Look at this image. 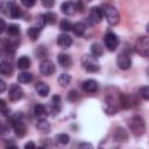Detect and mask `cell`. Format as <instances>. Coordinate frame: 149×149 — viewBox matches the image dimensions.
<instances>
[{
    "label": "cell",
    "mask_w": 149,
    "mask_h": 149,
    "mask_svg": "<svg viewBox=\"0 0 149 149\" xmlns=\"http://www.w3.org/2000/svg\"><path fill=\"white\" fill-rule=\"evenodd\" d=\"M128 127H129L130 133L136 137H140L146 133V122L143 118L140 115L132 116L128 121Z\"/></svg>",
    "instance_id": "6da1fadb"
},
{
    "label": "cell",
    "mask_w": 149,
    "mask_h": 149,
    "mask_svg": "<svg viewBox=\"0 0 149 149\" xmlns=\"http://www.w3.org/2000/svg\"><path fill=\"white\" fill-rule=\"evenodd\" d=\"M102 12H104V16L106 17V21L109 26H116L120 21V14L118 12V9L109 3H104L101 6Z\"/></svg>",
    "instance_id": "7a4b0ae2"
},
{
    "label": "cell",
    "mask_w": 149,
    "mask_h": 149,
    "mask_svg": "<svg viewBox=\"0 0 149 149\" xmlns=\"http://www.w3.org/2000/svg\"><path fill=\"white\" fill-rule=\"evenodd\" d=\"M80 62H81L83 68L88 72H98L100 70V64H99L98 58L92 55H87V54L83 55Z\"/></svg>",
    "instance_id": "3957f363"
},
{
    "label": "cell",
    "mask_w": 149,
    "mask_h": 149,
    "mask_svg": "<svg viewBox=\"0 0 149 149\" xmlns=\"http://www.w3.org/2000/svg\"><path fill=\"white\" fill-rule=\"evenodd\" d=\"M135 51L142 57H149V37L141 36L135 42Z\"/></svg>",
    "instance_id": "277c9868"
},
{
    "label": "cell",
    "mask_w": 149,
    "mask_h": 149,
    "mask_svg": "<svg viewBox=\"0 0 149 149\" xmlns=\"http://www.w3.org/2000/svg\"><path fill=\"white\" fill-rule=\"evenodd\" d=\"M120 101L116 100L114 97L112 95H107L105 99V106H104V111L106 112V114L108 115H114L118 113L119 108H120Z\"/></svg>",
    "instance_id": "5b68a950"
},
{
    "label": "cell",
    "mask_w": 149,
    "mask_h": 149,
    "mask_svg": "<svg viewBox=\"0 0 149 149\" xmlns=\"http://www.w3.org/2000/svg\"><path fill=\"white\" fill-rule=\"evenodd\" d=\"M104 43H105V47L109 50V51H115L119 47V37L113 31H107L104 36Z\"/></svg>",
    "instance_id": "8992f818"
},
{
    "label": "cell",
    "mask_w": 149,
    "mask_h": 149,
    "mask_svg": "<svg viewBox=\"0 0 149 149\" xmlns=\"http://www.w3.org/2000/svg\"><path fill=\"white\" fill-rule=\"evenodd\" d=\"M19 41L16 40V37H9L7 40H3L2 41V50L5 54L9 55L10 57H13V55L15 54V50L16 48L19 47Z\"/></svg>",
    "instance_id": "52a82bcc"
},
{
    "label": "cell",
    "mask_w": 149,
    "mask_h": 149,
    "mask_svg": "<svg viewBox=\"0 0 149 149\" xmlns=\"http://www.w3.org/2000/svg\"><path fill=\"white\" fill-rule=\"evenodd\" d=\"M102 17H104V12H102V8L101 7H98V6H94L90 9V13H88V21L93 24H98L102 21Z\"/></svg>",
    "instance_id": "ba28073f"
},
{
    "label": "cell",
    "mask_w": 149,
    "mask_h": 149,
    "mask_svg": "<svg viewBox=\"0 0 149 149\" xmlns=\"http://www.w3.org/2000/svg\"><path fill=\"white\" fill-rule=\"evenodd\" d=\"M23 90L20 85L17 84H12L9 86V90H8V97H9V100L15 102V101H19L23 98Z\"/></svg>",
    "instance_id": "9c48e42d"
},
{
    "label": "cell",
    "mask_w": 149,
    "mask_h": 149,
    "mask_svg": "<svg viewBox=\"0 0 149 149\" xmlns=\"http://www.w3.org/2000/svg\"><path fill=\"white\" fill-rule=\"evenodd\" d=\"M116 65L121 70H128L132 66V59H130L129 55L126 52L119 54L116 57Z\"/></svg>",
    "instance_id": "30bf717a"
},
{
    "label": "cell",
    "mask_w": 149,
    "mask_h": 149,
    "mask_svg": "<svg viewBox=\"0 0 149 149\" xmlns=\"http://www.w3.org/2000/svg\"><path fill=\"white\" fill-rule=\"evenodd\" d=\"M56 71L55 63L50 59H43L40 64V72L44 76H51Z\"/></svg>",
    "instance_id": "8fae6325"
},
{
    "label": "cell",
    "mask_w": 149,
    "mask_h": 149,
    "mask_svg": "<svg viewBox=\"0 0 149 149\" xmlns=\"http://www.w3.org/2000/svg\"><path fill=\"white\" fill-rule=\"evenodd\" d=\"M9 126L13 128V130H14V133H15V135L17 137H23L26 135V133H27V128H26V125H24L23 120L14 121Z\"/></svg>",
    "instance_id": "7c38bea8"
},
{
    "label": "cell",
    "mask_w": 149,
    "mask_h": 149,
    "mask_svg": "<svg viewBox=\"0 0 149 149\" xmlns=\"http://www.w3.org/2000/svg\"><path fill=\"white\" fill-rule=\"evenodd\" d=\"M83 90L87 93H94L98 91L99 84L95 79H86L85 81H83Z\"/></svg>",
    "instance_id": "4fadbf2b"
},
{
    "label": "cell",
    "mask_w": 149,
    "mask_h": 149,
    "mask_svg": "<svg viewBox=\"0 0 149 149\" xmlns=\"http://www.w3.org/2000/svg\"><path fill=\"white\" fill-rule=\"evenodd\" d=\"M61 10L65 15H73L77 10V5L72 1H65L61 5Z\"/></svg>",
    "instance_id": "5bb4252c"
},
{
    "label": "cell",
    "mask_w": 149,
    "mask_h": 149,
    "mask_svg": "<svg viewBox=\"0 0 149 149\" xmlns=\"http://www.w3.org/2000/svg\"><path fill=\"white\" fill-rule=\"evenodd\" d=\"M14 72V68L12 65V63L9 61H6V59H2L1 63H0V73L3 74V76H8L10 77Z\"/></svg>",
    "instance_id": "9a60e30c"
},
{
    "label": "cell",
    "mask_w": 149,
    "mask_h": 149,
    "mask_svg": "<svg viewBox=\"0 0 149 149\" xmlns=\"http://www.w3.org/2000/svg\"><path fill=\"white\" fill-rule=\"evenodd\" d=\"M57 44L61 48H69L72 44V37L65 33H62L57 37Z\"/></svg>",
    "instance_id": "2e32d148"
},
{
    "label": "cell",
    "mask_w": 149,
    "mask_h": 149,
    "mask_svg": "<svg viewBox=\"0 0 149 149\" xmlns=\"http://www.w3.org/2000/svg\"><path fill=\"white\" fill-rule=\"evenodd\" d=\"M35 90H36V92L38 93V95H40V97L45 98V97H48V95H49L50 86H49L48 84L43 83V81H38V83H36V85H35Z\"/></svg>",
    "instance_id": "e0dca14e"
},
{
    "label": "cell",
    "mask_w": 149,
    "mask_h": 149,
    "mask_svg": "<svg viewBox=\"0 0 149 149\" xmlns=\"http://www.w3.org/2000/svg\"><path fill=\"white\" fill-rule=\"evenodd\" d=\"M57 61H58L59 65H62L63 68H70V66L72 65V59H71L70 55L64 54V52L58 54V56H57Z\"/></svg>",
    "instance_id": "ac0fdd59"
},
{
    "label": "cell",
    "mask_w": 149,
    "mask_h": 149,
    "mask_svg": "<svg viewBox=\"0 0 149 149\" xmlns=\"http://www.w3.org/2000/svg\"><path fill=\"white\" fill-rule=\"evenodd\" d=\"M114 139L118 142H125V141H127V139H128L127 130L125 128H122V127H116L115 128V132H114Z\"/></svg>",
    "instance_id": "d6986e66"
},
{
    "label": "cell",
    "mask_w": 149,
    "mask_h": 149,
    "mask_svg": "<svg viewBox=\"0 0 149 149\" xmlns=\"http://www.w3.org/2000/svg\"><path fill=\"white\" fill-rule=\"evenodd\" d=\"M119 101H120V106L123 108V109H128L133 106V100H132V97L125 94V93H121L120 97H119Z\"/></svg>",
    "instance_id": "ffe728a7"
},
{
    "label": "cell",
    "mask_w": 149,
    "mask_h": 149,
    "mask_svg": "<svg viewBox=\"0 0 149 149\" xmlns=\"http://www.w3.org/2000/svg\"><path fill=\"white\" fill-rule=\"evenodd\" d=\"M41 28H38V27H36V26H34V27H29L28 29H27V35H28V37L34 42V41H37L38 40V37H40V35H41Z\"/></svg>",
    "instance_id": "44dd1931"
},
{
    "label": "cell",
    "mask_w": 149,
    "mask_h": 149,
    "mask_svg": "<svg viewBox=\"0 0 149 149\" xmlns=\"http://www.w3.org/2000/svg\"><path fill=\"white\" fill-rule=\"evenodd\" d=\"M31 64V61L28 56H21L19 57V59L16 61V66L20 70H27Z\"/></svg>",
    "instance_id": "7402d4cb"
},
{
    "label": "cell",
    "mask_w": 149,
    "mask_h": 149,
    "mask_svg": "<svg viewBox=\"0 0 149 149\" xmlns=\"http://www.w3.org/2000/svg\"><path fill=\"white\" fill-rule=\"evenodd\" d=\"M72 31L74 33L76 36H84L85 35V31H86V24L84 22H76L73 24V28H72Z\"/></svg>",
    "instance_id": "603a6c76"
},
{
    "label": "cell",
    "mask_w": 149,
    "mask_h": 149,
    "mask_svg": "<svg viewBox=\"0 0 149 149\" xmlns=\"http://www.w3.org/2000/svg\"><path fill=\"white\" fill-rule=\"evenodd\" d=\"M90 51H91V55H92V56H94V57H97V58L101 57V56H102V54H104L102 45H101L100 43H98V42H95V43H92V44H91Z\"/></svg>",
    "instance_id": "cb8c5ba5"
},
{
    "label": "cell",
    "mask_w": 149,
    "mask_h": 149,
    "mask_svg": "<svg viewBox=\"0 0 149 149\" xmlns=\"http://www.w3.org/2000/svg\"><path fill=\"white\" fill-rule=\"evenodd\" d=\"M34 114L40 118L44 116V115L49 114V108H48V106H45L43 104H37L34 106Z\"/></svg>",
    "instance_id": "d4e9b609"
},
{
    "label": "cell",
    "mask_w": 149,
    "mask_h": 149,
    "mask_svg": "<svg viewBox=\"0 0 149 149\" xmlns=\"http://www.w3.org/2000/svg\"><path fill=\"white\" fill-rule=\"evenodd\" d=\"M36 128L43 133H48V132H50V123H49V121H47V119L41 118L36 122Z\"/></svg>",
    "instance_id": "484cf974"
},
{
    "label": "cell",
    "mask_w": 149,
    "mask_h": 149,
    "mask_svg": "<svg viewBox=\"0 0 149 149\" xmlns=\"http://www.w3.org/2000/svg\"><path fill=\"white\" fill-rule=\"evenodd\" d=\"M33 78H34L33 73H30V72H21L17 76V81L20 84H28V83H30L33 80Z\"/></svg>",
    "instance_id": "4316f807"
},
{
    "label": "cell",
    "mask_w": 149,
    "mask_h": 149,
    "mask_svg": "<svg viewBox=\"0 0 149 149\" xmlns=\"http://www.w3.org/2000/svg\"><path fill=\"white\" fill-rule=\"evenodd\" d=\"M6 31H7L8 36L16 37V36H19V34H20V26H19V24H15V23H10V24H8Z\"/></svg>",
    "instance_id": "83f0119b"
},
{
    "label": "cell",
    "mask_w": 149,
    "mask_h": 149,
    "mask_svg": "<svg viewBox=\"0 0 149 149\" xmlns=\"http://www.w3.org/2000/svg\"><path fill=\"white\" fill-rule=\"evenodd\" d=\"M15 5V0H1V12L3 14L9 13V9Z\"/></svg>",
    "instance_id": "f1b7e54d"
},
{
    "label": "cell",
    "mask_w": 149,
    "mask_h": 149,
    "mask_svg": "<svg viewBox=\"0 0 149 149\" xmlns=\"http://www.w3.org/2000/svg\"><path fill=\"white\" fill-rule=\"evenodd\" d=\"M8 15H9L12 19H20V17L23 15V13H22V9H21L19 6L14 5V6H13V7L9 9Z\"/></svg>",
    "instance_id": "f546056e"
},
{
    "label": "cell",
    "mask_w": 149,
    "mask_h": 149,
    "mask_svg": "<svg viewBox=\"0 0 149 149\" xmlns=\"http://www.w3.org/2000/svg\"><path fill=\"white\" fill-rule=\"evenodd\" d=\"M71 83V76L69 73H61L58 77V84L62 87H66Z\"/></svg>",
    "instance_id": "4dcf8cb0"
},
{
    "label": "cell",
    "mask_w": 149,
    "mask_h": 149,
    "mask_svg": "<svg viewBox=\"0 0 149 149\" xmlns=\"http://www.w3.org/2000/svg\"><path fill=\"white\" fill-rule=\"evenodd\" d=\"M72 28H73V24L68 19H63L61 21V23H59V29L62 31H64V33H68V31L72 30Z\"/></svg>",
    "instance_id": "1f68e13d"
},
{
    "label": "cell",
    "mask_w": 149,
    "mask_h": 149,
    "mask_svg": "<svg viewBox=\"0 0 149 149\" xmlns=\"http://www.w3.org/2000/svg\"><path fill=\"white\" fill-rule=\"evenodd\" d=\"M43 16H44V20H45V23H47V24L52 26V24L56 23L57 16H56L55 13H52V12H47L45 14H43Z\"/></svg>",
    "instance_id": "d6a6232c"
},
{
    "label": "cell",
    "mask_w": 149,
    "mask_h": 149,
    "mask_svg": "<svg viewBox=\"0 0 149 149\" xmlns=\"http://www.w3.org/2000/svg\"><path fill=\"white\" fill-rule=\"evenodd\" d=\"M55 140H56L57 143L64 146V144H68V143L70 142V136H69L68 134H65V133H61V134H57V135H56Z\"/></svg>",
    "instance_id": "836d02e7"
},
{
    "label": "cell",
    "mask_w": 149,
    "mask_h": 149,
    "mask_svg": "<svg viewBox=\"0 0 149 149\" xmlns=\"http://www.w3.org/2000/svg\"><path fill=\"white\" fill-rule=\"evenodd\" d=\"M139 95L144 100H149V85L141 86L139 88Z\"/></svg>",
    "instance_id": "e575fe53"
},
{
    "label": "cell",
    "mask_w": 149,
    "mask_h": 149,
    "mask_svg": "<svg viewBox=\"0 0 149 149\" xmlns=\"http://www.w3.org/2000/svg\"><path fill=\"white\" fill-rule=\"evenodd\" d=\"M47 55H48V50L44 48V45H41V47L37 48V50H36V57L43 58V57L47 56Z\"/></svg>",
    "instance_id": "d590c367"
},
{
    "label": "cell",
    "mask_w": 149,
    "mask_h": 149,
    "mask_svg": "<svg viewBox=\"0 0 149 149\" xmlns=\"http://www.w3.org/2000/svg\"><path fill=\"white\" fill-rule=\"evenodd\" d=\"M78 98H79L78 92H77V91H74V90H71V91L68 93V99H69L70 101H72V102H74Z\"/></svg>",
    "instance_id": "8d00e7d4"
},
{
    "label": "cell",
    "mask_w": 149,
    "mask_h": 149,
    "mask_svg": "<svg viewBox=\"0 0 149 149\" xmlns=\"http://www.w3.org/2000/svg\"><path fill=\"white\" fill-rule=\"evenodd\" d=\"M20 1H21V3H22L24 7H27V8H31V7L36 3L37 0H20Z\"/></svg>",
    "instance_id": "74e56055"
},
{
    "label": "cell",
    "mask_w": 149,
    "mask_h": 149,
    "mask_svg": "<svg viewBox=\"0 0 149 149\" xmlns=\"http://www.w3.org/2000/svg\"><path fill=\"white\" fill-rule=\"evenodd\" d=\"M41 3L45 8H51L55 5V0H41Z\"/></svg>",
    "instance_id": "f35d334b"
},
{
    "label": "cell",
    "mask_w": 149,
    "mask_h": 149,
    "mask_svg": "<svg viewBox=\"0 0 149 149\" xmlns=\"http://www.w3.org/2000/svg\"><path fill=\"white\" fill-rule=\"evenodd\" d=\"M51 104H52V105H59V104H61V97H59L58 94L52 95V98H51Z\"/></svg>",
    "instance_id": "ab89813d"
},
{
    "label": "cell",
    "mask_w": 149,
    "mask_h": 149,
    "mask_svg": "<svg viewBox=\"0 0 149 149\" xmlns=\"http://www.w3.org/2000/svg\"><path fill=\"white\" fill-rule=\"evenodd\" d=\"M1 114L3 115V116H9L10 115V108L9 107H2L1 108Z\"/></svg>",
    "instance_id": "60d3db41"
},
{
    "label": "cell",
    "mask_w": 149,
    "mask_h": 149,
    "mask_svg": "<svg viewBox=\"0 0 149 149\" xmlns=\"http://www.w3.org/2000/svg\"><path fill=\"white\" fill-rule=\"evenodd\" d=\"M7 24H6V21L3 20V19H1V29H0V31L1 33H5L6 30H7Z\"/></svg>",
    "instance_id": "b9f144b4"
},
{
    "label": "cell",
    "mask_w": 149,
    "mask_h": 149,
    "mask_svg": "<svg viewBox=\"0 0 149 149\" xmlns=\"http://www.w3.org/2000/svg\"><path fill=\"white\" fill-rule=\"evenodd\" d=\"M36 146H35V143L34 142H31V141H29V142H27L26 144H24V148L26 149H34Z\"/></svg>",
    "instance_id": "7bdbcfd3"
},
{
    "label": "cell",
    "mask_w": 149,
    "mask_h": 149,
    "mask_svg": "<svg viewBox=\"0 0 149 149\" xmlns=\"http://www.w3.org/2000/svg\"><path fill=\"white\" fill-rule=\"evenodd\" d=\"M5 90H6V83L3 79H0V92L2 93V92H5Z\"/></svg>",
    "instance_id": "ee69618b"
},
{
    "label": "cell",
    "mask_w": 149,
    "mask_h": 149,
    "mask_svg": "<svg viewBox=\"0 0 149 149\" xmlns=\"http://www.w3.org/2000/svg\"><path fill=\"white\" fill-rule=\"evenodd\" d=\"M78 147H79V148H92L93 146H92L91 143H86V142H81V143H79V144H78Z\"/></svg>",
    "instance_id": "f6af8a7d"
},
{
    "label": "cell",
    "mask_w": 149,
    "mask_h": 149,
    "mask_svg": "<svg viewBox=\"0 0 149 149\" xmlns=\"http://www.w3.org/2000/svg\"><path fill=\"white\" fill-rule=\"evenodd\" d=\"M146 29H147V31H148V33H149V22H148V23H147V27H146Z\"/></svg>",
    "instance_id": "bcb514c9"
},
{
    "label": "cell",
    "mask_w": 149,
    "mask_h": 149,
    "mask_svg": "<svg viewBox=\"0 0 149 149\" xmlns=\"http://www.w3.org/2000/svg\"><path fill=\"white\" fill-rule=\"evenodd\" d=\"M87 1H92V0H87Z\"/></svg>",
    "instance_id": "7dc6e473"
}]
</instances>
